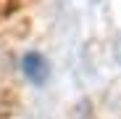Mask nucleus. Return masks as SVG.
Listing matches in <instances>:
<instances>
[{
    "instance_id": "obj_1",
    "label": "nucleus",
    "mask_w": 121,
    "mask_h": 119,
    "mask_svg": "<svg viewBox=\"0 0 121 119\" xmlns=\"http://www.w3.org/2000/svg\"><path fill=\"white\" fill-rule=\"evenodd\" d=\"M21 71H24V77L32 85H42L48 79V74H50V66L39 53H26L21 58Z\"/></svg>"
},
{
    "instance_id": "obj_2",
    "label": "nucleus",
    "mask_w": 121,
    "mask_h": 119,
    "mask_svg": "<svg viewBox=\"0 0 121 119\" xmlns=\"http://www.w3.org/2000/svg\"><path fill=\"white\" fill-rule=\"evenodd\" d=\"M113 53H116V61L121 64V34H118V40H116V48H113Z\"/></svg>"
}]
</instances>
